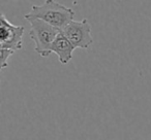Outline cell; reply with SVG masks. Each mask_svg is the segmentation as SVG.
Here are the masks:
<instances>
[{"mask_svg": "<svg viewBox=\"0 0 151 140\" xmlns=\"http://www.w3.org/2000/svg\"><path fill=\"white\" fill-rule=\"evenodd\" d=\"M14 50H6V48H0V58H1V70L9 65V59L14 55Z\"/></svg>", "mask_w": 151, "mask_h": 140, "instance_id": "6", "label": "cell"}, {"mask_svg": "<svg viewBox=\"0 0 151 140\" xmlns=\"http://www.w3.org/2000/svg\"><path fill=\"white\" fill-rule=\"evenodd\" d=\"M26 20H42L52 27L62 31L75 19V11L54 0H46L42 5H33Z\"/></svg>", "mask_w": 151, "mask_h": 140, "instance_id": "1", "label": "cell"}, {"mask_svg": "<svg viewBox=\"0 0 151 140\" xmlns=\"http://www.w3.org/2000/svg\"><path fill=\"white\" fill-rule=\"evenodd\" d=\"M61 32L76 48L86 50L93 43L91 25L87 19H83L81 21L73 20Z\"/></svg>", "mask_w": 151, "mask_h": 140, "instance_id": "3", "label": "cell"}, {"mask_svg": "<svg viewBox=\"0 0 151 140\" xmlns=\"http://www.w3.org/2000/svg\"><path fill=\"white\" fill-rule=\"evenodd\" d=\"M76 48L70 43L65 35L60 32L51 46V53H55L58 56L61 64H67L73 59V53Z\"/></svg>", "mask_w": 151, "mask_h": 140, "instance_id": "5", "label": "cell"}, {"mask_svg": "<svg viewBox=\"0 0 151 140\" xmlns=\"http://www.w3.org/2000/svg\"><path fill=\"white\" fill-rule=\"evenodd\" d=\"M31 25L29 36L35 43L34 50L42 57L51 55V46L61 31L42 20H28Z\"/></svg>", "mask_w": 151, "mask_h": 140, "instance_id": "2", "label": "cell"}, {"mask_svg": "<svg viewBox=\"0 0 151 140\" xmlns=\"http://www.w3.org/2000/svg\"><path fill=\"white\" fill-rule=\"evenodd\" d=\"M25 28L23 26H15L4 17L0 16V48L19 50L23 46V38Z\"/></svg>", "mask_w": 151, "mask_h": 140, "instance_id": "4", "label": "cell"}]
</instances>
